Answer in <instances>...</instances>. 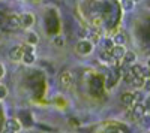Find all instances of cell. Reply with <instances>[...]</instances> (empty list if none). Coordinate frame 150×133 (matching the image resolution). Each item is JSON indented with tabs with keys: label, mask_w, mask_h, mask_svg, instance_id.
Masks as SVG:
<instances>
[{
	"label": "cell",
	"mask_w": 150,
	"mask_h": 133,
	"mask_svg": "<svg viewBox=\"0 0 150 133\" xmlns=\"http://www.w3.org/2000/svg\"><path fill=\"white\" fill-rule=\"evenodd\" d=\"M9 22H11V26H14V27H20V15H11Z\"/></svg>",
	"instance_id": "ac0fdd59"
},
{
	"label": "cell",
	"mask_w": 150,
	"mask_h": 133,
	"mask_svg": "<svg viewBox=\"0 0 150 133\" xmlns=\"http://www.w3.org/2000/svg\"><path fill=\"white\" fill-rule=\"evenodd\" d=\"M146 111H147V106H146L143 102H135V103H134L132 112H134V115H135V117L141 118V117L146 114Z\"/></svg>",
	"instance_id": "5b68a950"
},
{
	"label": "cell",
	"mask_w": 150,
	"mask_h": 133,
	"mask_svg": "<svg viewBox=\"0 0 150 133\" xmlns=\"http://www.w3.org/2000/svg\"><path fill=\"white\" fill-rule=\"evenodd\" d=\"M102 46H104L105 51L110 52V51L112 50V46H114V41L110 39V38H108V39H104V41H102Z\"/></svg>",
	"instance_id": "4fadbf2b"
},
{
	"label": "cell",
	"mask_w": 150,
	"mask_h": 133,
	"mask_svg": "<svg viewBox=\"0 0 150 133\" xmlns=\"http://www.w3.org/2000/svg\"><path fill=\"white\" fill-rule=\"evenodd\" d=\"M60 84L63 87H69V85H72V74L71 72H68V70H65V72H62V75H60Z\"/></svg>",
	"instance_id": "52a82bcc"
},
{
	"label": "cell",
	"mask_w": 150,
	"mask_h": 133,
	"mask_svg": "<svg viewBox=\"0 0 150 133\" xmlns=\"http://www.w3.org/2000/svg\"><path fill=\"white\" fill-rule=\"evenodd\" d=\"M131 69H132V72H134L135 76H141V74H143V66H141V64L134 63V64L131 66Z\"/></svg>",
	"instance_id": "5bb4252c"
},
{
	"label": "cell",
	"mask_w": 150,
	"mask_h": 133,
	"mask_svg": "<svg viewBox=\"0 0 150 133\" xmlns=\"http://www.w3.org/2000/svg\"><path fill=\"white\" fill-rule=\"evenodd\" d=\"M122 102L123 105H126V106H131L134 102V93H123L122 94Z\"/></svg>",
	"instance_id": "9c48e42d"
},
{
	"label": "cell",
	"mask_w": 150,
	"mask_h": 133,
	"mask_svg": "<svg viewBox=\"0 0 150 133\" xmlns=\"http://www.w3.org/2000/svg\"><path fill=\"white\" fill-rule=\"evenodd\" d=\"M147 66H149V67H150V58H149V60H147Z\"/></svg>",
	"instance_id": "83f0119b"
},
{
	"label": "cell",
	"mask_w": 150,
	"mask_h": 133,
	"mask_svg": "<svg viewBox=\"0 0 150 133\" xmlns=\"http://www.w3.org/2000/svg\"><path fill=\"white\" fill-rule=\"evenodd\" d=\"M144 99V94L141 91H135L134 93V102H143Z\"/></svg>",
	"instance_id": "7402d4cb"
},
{
	"label": "cell",
	"mask_w": 150,
	"mask_h": 133,
	"mask_svg": "<svg viewBox=\"0 0 150 133\" xmlns=\"http://www.w3.org/2000/svg\"><path fill=\"white\" fill-rule=\"evenodd\" d=\"M38 42H39V36H38L35 32H29V34H27V43L36 45Z\"/></svg>",
	"instance_id": "8fae6325"
},
{
	"label": "cell",
	"mask_w": 150,
	"mask_h": 133,
	"mask_svg": "<svg viewBox=\"0 0 150 133\" xmlns=\"http://www.w3.org/2000/svg\"><path fill=\"white\" fill-rule=\"evenodd\" d=\"M6 129H11V130H14V132L18 133L23 129V124H21L20 120H17V118H9L6 121Z\"/></svg>",
	"instance_id": "8992f818"
},
{
	"label": "cell",
	"mask_w": 150,
	"mask_h": 133,
	"mask_svg": "<svg viewBox=\"0 0 150 133\" xmlns=\"http://www.w3.org/2000/svg\"><path fill=\"white\" fill-rule=\"evenodd\" d=\"M53 43L56 45V46H65V39H63V36H56V38L53 39Z\"/></svg>",
	"instance_id": "d6986e66"
},
{
	"label": "cell",
	"mask_w": 150,
	"mask_h": 133,
	"mask_svg": "<svg viewBox=\"0 0 150 133\" xmlns=\"http://www.w3.org/2000/svg\"><path fill=\"white\" fill-rule=\"evenodd\" d=\"M2 133H17V132H14V130H11V129H5Z\"/></svg>",
	"instance_id": "4316f807"
},
{
	"label": "cell",
	"mask_w": 150,
	"mask_h": 133,
	"mask_svg": "<svg viewBox=\"0 0 150 133\" xmlns=\"http://www.w3.org/2000/svg\"><path fill=\"white\" fill-rule=\"evenodd\" d=\"M141 124H143V127L144 129H150V115H143L141 117Z\"/></svg>",
	"instance_id": "ffe728a7"
},
{
	"label": "cell",
	"mask_w": 150,
	"mask_h": 133,
	"mask_svg": "<svg viewBox=\"0 0 150 133\" xmlns=\"http://www.w3.org/2000/svg\"><path fill=\"white\" fill-rule=\"evenodd\" d=\"M143 87H144L146 91L150 93V78H146V81H144V84H143Z\"/></svg>",
	"instance_id": "d4e9b609"
},
{
	"label": "cell",
	"mask_w": 150,
	"mask_h": 133,
	"mask_svg": "<svg viewBox=\"0 0 150 133\" xmlns=\"http://www.w3.org/2000/svg\"><path fill=\"white\" fill-rule=\"evenodd\" d=\"M125 52H126V50H125V46H123V45H114V46H112V50L110 51L111 57L114 58V60H120V58H123Z\"/></svg>",
	"instance_id": "277c9868"
},
{
	"label": "cell",
	"mask_w": 150,
	"mask_h": 133,
	"mask_svg": "<svg viewBox=\"0 0 150 133\" xmlns=\"http://www.w3.org/2000/svg\"><path fill=\"white\" fill-rule=\"evenodd\" d=\"M5 72H6V70H5V66L0 63V78H3V76H5Z\"/></svg>",
	"instance_id": "484cf974"
},
{
	"label": "cell",
	"mask_w": 150,
	"mask_h": 133,
	"mask_svg": "<svg viewBox=\"0 0 150 133\" xmlns=\"http://www.w3.org/2000/svg\"><path fill=\"white\" fill-rule=\"evenodd\" d=\"M77 52L81 55H89L93 52V42L89 39H80L77 43Z\"/></svg>",
	"instance_id": "6da1fadb"
},
{
	"label": "cell",
	"mask_w": 150,
	"mask_h": 133,
	"mask_svg": "<svg viewBox=\"0 0 150 133\" xmlns=\"http://www.w3.org/2000/svg\"><path fill=\"white\" fill-rule=\"evenodd\" d=\"M123 62L126 66H132L134 63H137V54L134 51H126L123 55Z\"/></svg>",
	"instance_id": "ba28073f"
},
{
	"label": "cell",
	"mask_w": 150,
	"mask_h": 133,
	"mask_svg": "<svg viewBox=\"0 0 150 133\" xmlns=\"http://www.w3.org/2000/svg\"><path fill=\"white\" fill-rule=\"evenodd\" d=\"M143 78H150V67L149 66H143V74H141Z\"/></svg>",
	"instance_id": "cb8c5ba5"
},
{
	"label": "cell",
	"mask_w": 150,
	"mask_h": 133,
	"mask_svg": "<svg viewBox=\"0 0 150 133\" xmlns=\"http://www.w3.org/2000/svg\"><path fill=\"white\" fill-rule=\"evenodd\" d=\"M6 96H8V88H6L5 85H2V84H0V100L6 99Z\"/></svg>",
	"instance_id": "44dd1931"
},
{
	"label": "cell",
	"mask_w": 150,
	"mask_h": 133,
	"mask_svg": "<svg viewBox=\"0 0 150 133\" xmlns=\"http://www.w3.org/2000/svg\"><path fill=\"white\" fill-rule=\"evenodd\" d=\"M23 46H12L11 51H9V58L12 62H21L23 58Z\"/></svg>",
	"instance_id": "3957f363"
},
{
	"label": "cell",
	"mask_w": 150,
	"mask_h": 133,
	"mask_svg": "<svg viewBox=\"0 0 150 133\" xmlns=\"http://www.w3.org/2000/svg\"><path fill=\"white\" fill-rule=\"evenodd\" d=\"M35 2H41V0H35Z\"/></svg>",
	"instance_id": "f546056e"
},
{
	"label": "cell",
	"mask_w": 150,
	"mask_h": 133,
	"mask_svg": "<svg viewBox=\"0 0 150 133\" xmlns=\"http://www.w3.org/2000/svg\"><path fill=\"white\" fill-rule=\"evenodd\" d=\"M35 24V17L30 12H24V14L20 15V27L23 29H30Z\"/></svg>",
	"instance_id": "7a4b0ae2"
},
{
	"label": "cell",
	"mask_w": 150,
	"mask_h": 133,
	"mask_svg": "<svg viewBox=\"0 0 150 133\" xmlns=\"http://www.w3.org/2000/svg\"><path fill=\"white\" fill-rule=\"evenodd\" d=\"M112 41H114V45H125L126 43V34L125 33H117L114 38H112Z\"/></svg>",
	"instance_id": "30bf717a"
},
{
	"label": "cell",
	"mask_w": 150,
	"mask_h": 133,
	"mask_svg": "<svg viewBox=\"0 0 150 133\" xmlns=\"http://www.w3.org/2000/svg\"><path fill=\"white\" fill-rule=\"evenodd\" d=\"M21 62H24L26 64H33L35 63V54H29V52H24Z\"/></svg>",
	"instance_id": "7c38bea8"
},
{
	"label": "cell",
	"mask_w": 150,
	"mask_h": 133,
	"mask_svg": "<svg viewBox=\"0 0 150 133\" xmlns=\"http://www.w3.org/2000/svg\"><path fill=\"white\" fill-rule=\"evenodd\" d=\"M134 8H135L134 0H123V9L125 10H132Z\"/></svg>",
	"instance_id": "2e32d148"
},
{
	"label": "cell",
	"mask_w": 150,
	"mask_h": 133,
	"mask_svg": "<svg viewBox=\"0 0 150 133\" xmlns=\"http://www.w3.org/2000/svg\"><path fill=\"white\" fill-rule=\"evenodd\" d=\"M134 2H135V3H137V2H141V0H134Z\"/></svg>",
	"instance_id": "f1b7e54d"
},
{
	"label": "cell",
	"mask_w": 150,
	"mask_h": 133,
	"mask_svg": "<svg viewBox=\"0 0 150 133\" xmlns=\"http://www.w3.org/2000/svg\"><path fill=\"white\" fill-rule=\"evenodd\" d=\"M87 36H89V32H87L86 29H80L78 30V38L80 39H87Z\"/></svg>",
	"instance_id": "603a6c76"
},
{
	"label": "cell",
	"mask_w": 150,
	"mask_h": 133,
	"mask_svg": "<svg viewBox=\"0 0 150 133\" xmlns=\"http://www.w3.org/2000/svg\"><path fill=\"white\" fill-rule=\"evenodd\" d=\"M35 46L32 43H24L23 45V52H29V54H35Z\"/></svg>",
	"instance_id": "e0dca14e"
},
{
	"label": "cell",
	"mask_w": 150,
	"mask_h": 133,
	"mask_svg": "<svg viewBox=\"0 0 150 133\" xmlns=\"http://www.w3.org/2000/svg\"><path fill=\"white\" fill-rule=\"evenodd\" d=\"M132 85L134 87H137V88H138V87H143V84H144V78L143 76H134V79H132Z\"/></svg>",
	"instance_id": "9a60e30c"
}]
</instances>
